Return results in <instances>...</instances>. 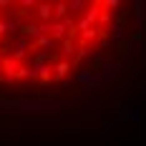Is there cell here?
I'll return each instance as SVG.
<instances>
[{
    "mask_svg": "<svg viewBox=\"0 0 146 146\" xmlns=\"http://www.w3.org/2000/svg\"><path fill=\"white\" fill-rule=\"evenodd\" d=\"M58 113L60 103L58 101H45V98H20V101H13V108L10 113L13 116H38V113Z\"/></svg>",
    "mask_w": 146,
    "mask_h": 146,
    "instance_id": "6da1fadb",
    "label": "cell"
},
{
    "mask_svg": "<svg viewBox=\"0 0 146 146\" xmlns=\"http://www.w3.org/2000/svg\"><path fill=\"white\" fill-rule=\"evenodd\" d=\"M93 83H101L98 81V71H93V68H83L81 73H76V78L73 81H63V86H93Z\"/></svg>",
    "mask_w": 146,
    "mask_h": 146,
    "instance_id": "7a4b0ae2",
    "label": "cell"
},
{
    "mask_svg": "<svg viewBox=\"0 0 146 146\" xmlns=\"http://www.w3.org/2000/svg\"><path fill=\"white\" fill-rule=\"evenodd\" d=\"M53 10H56V3H50V0H40L35 5V15L40 23H53Z\"/></svg>",
    "mask_w": 146,
    "mask_h": 146,
    "instance_id": "3957f363",
    "label": "cell"
},
{
    "mask_svg": "<svg viewBox=\"0 0 146 146\" xmlns=\"http://www.w3.org/2000/svg\"><path fill=\"white\" fill-rule=\"evenodd\" d=\"M28 53H30V40L23 38V35H18L15 38V45H13V58L18 63H23V60L28 58Z\"/></svg>",
    "mask_w": 146,
    "mask_h": 146,
    "instance_id": "277c9868",
    "label": "cell"
},
{
    "mask_svg": "<svg viewBox=\"0 0 146 146\" xmlns=\"http://www.w3.org/2000/svg\"><path fill=\"white\" fill-rule=\"evenodd\" d=\"M23 30V20L20 18H0V38L8 33H20Z\"/></svg>",
    "mask_w": 146,
    "mask_h": 146,
    "instance_id": "5b68a950",
    "label": "cell"
},
{
    "mask_svg": "<svg viewBox=\"0 0 146 146\" xmlns=\"http://www.w3.org/2000/svg\"><path fill=\"white\" fill-rule=\"evenodd\" d=\"M23 38H28L30 43H35L38 38H43L45 33L40 30V23H23V30H20Z\"/></svg>",
    "mask_w": 146,
    "mask_h": 146,
    "instance_id": "8992f818",
    "label": "cell"
},
{
    "mask_svg": "<svg viewBox=\"0 0 146 146\" xmlns=\"http://www.w3.org/2000/svg\"><path fill=\"white\" fill-rule=\"evenodd\" d=\"M20 66H23V63H18L13 56H8V58H3V63H0V73H3L5 78H13L15 81V73H18Z\"/></svg>",
    "mask_w": 146,
    "mask_h": 146,
    "instance_id": "52a82bcc",
    "label": "cell"
},
{
    "mask_svg": "<svg viewBox=\"0 0 146 146\" xmlns=\"http://www.w3.org/2000/svg\"><path fill=\"white\" fill-rule=\"evenodd\" d=\"M116 121H118V123H123V121H141L139 103H136V106H123V111L116 113Z\"/></svg>",
    "mask_w": 146,
    "mask_h": 146,
    "instance_id": "ba28073f",
    "label": "cell"
},
{
    "mask_svg": "<svg viewBox=\"0 0 146 146\" xmlns=\"http://www.w3.org/2000/svg\"><path fill=\"white\" fill-rule=\"evenodd\" d=\"M118 76H121V68L113 66V63H106V66H101V71H98V81H101V83H106V81H116Z\"/></svg>",
    "mask_w": 146,
    "mask_h": 146,
    "instance_id": "9c48e42d",
    "label": "cell"
},
{
    "mask_svg": "<svg viewBox=\"0 0 146 146\" xmlns=\"http://www.w3.org/2000/svg\"><path fill=\"white\" fill-rule=\"evenodd\" d=\"M101 10H103V3H91V5H88V10H86V15H83V20H86L88 25H98Z\"/></svg>",
    "mask_w": 146,
    "mask_h": 146,
    "instance_id": "30bf717a",
    "label": "cell"
},
{
    "mask_svg": "<svg viewBox=\"0 0 146 146\" xmlns=\"http://www.w3.org/2000/svg\"><path fill=\"white\" fill-rule=\"evenodd\" d=\"M71 71H73V66H71V63H68L66 58H60L58 63H56V73H53V81H60V83H63V81H66V76H68Z\"/></svg>",
    "mask_w": 146,
    "mask_h": 146,
    "instance_id": "8fae6325",
    "label": "cell"
},
{
    "mask_svg": "<svg viewBox=\"0 0 146 146\" xmlns=\"http://www.w3.org/2000/svg\"><path fill=\"white\" fill-rule=\"evenodd\" d=\"M101 30H103V28H98V25H93V28L83 30V33L78 35V40H81V45H88V43H93L96 38H101Z\"/></svg>",
    "mask_w": 146,
    "mask_h": 146,
    "instance_id": "7c38bea8",
    "label": "cell"
},
{
    "mask_svg": "<svg viewBox=\"0 0 146 146\" xmlns=\"http://www.w3.org/2000/svg\"><path fill=\"white\" fill-rule=\"evenodd\" d=\"M58 40H53L50 35H43V38H38L35 43H30V50H50V48H56Z\"/></svg>",
    "mask_w": 146,
    "mask_h": 146,
    "instance_id": "4fadbf2b",
    "label": "cell"
},
{
    "mask_svg": "<svg viewBox=\"0 0 146 146\" xmlns=\"http://www.w3.org/2000/svg\"><path fill=\"white\" fill-rule=\"evenodd\" d=\"M133 20H136V35H139V30L144 28V0L133 3Z\"/></svg>",
    "mask_w": 146,
    "mask_h": 146,
    "instance_id": "5bb4252c",
    "label": "cell"
},
{
    "mask_svg": "<svg viewBox=\"0 0 146 146\" xmlns=\"http://www.w3.org/2000/svg\"><path fill=\"white\" fill-rule=\"evenodd\" d=\"M111 38H113V40H126V38H129V30H126V25H123V23H111Z\"/></svg>",
    "mask_w": 146,
    "mask_h": 146,
    "instance_id": "9a60e30c",
    "label": "cell"
},
{
    "mask_svg": "<svg viewBox=\"0 0 146 146\" xmlns=\"http://www.w3.org/2000/svg\"><path fill=\"white\" fill-rule=\"evenodd\" d=\"M68 0H58L56 3V10H53V20H66L68 18Z\"/></svg>",
    "mask_w": 146,
    "mask_h": 146,
    "instance_id": "2e32d148",
    "label": "cell"
},
{
    "mask_svg": "<svg viewBox=\"0 0 146 146\" xmlns=\"http://www.w3.org/2000/svg\"><path fill=\"white\" fill-rule=\"evenodd\" d=\"M88 5H91L88 0H68V10H71V13H83L86 15Z\"/></svg>",
    "mask_w": 146,
    "mask_h": 146,
    "instance_id": "e0dca14e",
    "label": "cell"
},
{
    "mask_svg": "<svg viewBox=\"0 0 146 146\" xmlns=\"http://www.w3.org/2000/svg\"><path fill=\"white\" fill-rule=\"evenodd\" d=\"M60 56H76V38L60 40Z\"/></svg>",
    "mask_w": 146,
    "mask_h": 146,
    "instance_id": "ac0fdd59",
    "label": "cell"
},
{
    "mask_svg": "<svg viewBox=\"0 0 146 146\" xmlns=\"http://www.w3.org/2000/svg\"><path fill=\"white\" fill-rule=\"evenodd\" d=\"M93 56H96V50L91 45H81L78 53H76V63H81V60H86V58H93Z\"/></svg>",
    "mask_w": 146,
    "mask_h": 146,
    "instance_id": "d6986e66",
    "label": "cell"
},
{
    "mask_svg": "<svg viewBox=\"0 0 146 146\" xmlns=\"http://www.w3.org/2000/svg\"><path fill=\"white\" fill-rule=\"evenodd\" d=\"M129 53H133V56H141V53H144L141 35H136V38H131V40H129Z\"/></svg>",
    "mask_w": 146,
    "mask_h": 146,
    "instance_id": "ffe728a7",
    "label": "cell"
},
{
    "mask_svg": "<svg viewBox=\"0 0 146 146\" xmlns=\"http://www.w3.org/2000/svg\"><path fill=\"white\" fill-rule=\"evenodd\" d=\"M83 108H86V111H88V113H91L93 118H98V116H101V101H96V98H91V101H88Z\"/></svg>",
    "mask_w": 146,
    "mask_h": 146,
    "instance_id": "44dd1931",
    "label": "cell"
},
{
    "mask_svg": "<svg viewBox=\"0 0 146 146\" xmlns=\"http://www.w3.org/2000/svg\"><path fill=\"white\" fill-rule=\"evenodd\" d=\"M35 5H38V3H35V0H20V3H18V8H20V15H25V13H30V10H33V8H35Z\"/></svg>",
    "mask_w": 146,
    "mask_h": 146,
    "instance_id": "7402d4cb",
    "label": "cell"
},
{
    "mask_svg": "<svg viewBox=\"0 0 146 146\" xmlns=\"http://www.w3.org/2000/svg\"><path fill=\"white\" fill-rule=\"evenodd\" d=\"M108 23H111V10H106V8H103V10H101V18H98V28L108 25Z\"/></svg>",
    "mask_w": 146,
    "mask_h": 146,
    "instance_id": "603a6c76",
    "label": "cell"
},
{
    "mask_svg": "<svg viewBox=\"0 0 146 146\" xmlns=\"http://www.w3.org/2000/svg\"><path fill=\"white\" fill-rule=\"evenodd\" d=\"M18 78H30V66H20L18 73H15V81H18Z\"/></svg>",
    "mask_w": 146,
    "mask_h": 146,
    "instance_id": "cb8c5ba5",
    "label": "cell"
},
{
    "mask_svg": "<svg viewBox=\"0 0 146 146\" xmlns=\"http://www.w3.org/2000/svg\"><path fill=\"white\" fill-rule=\"evenodd\" d=\"M103 8L106 10H118L121 8V0H103Z\"/></svg>",
    "mask_w": 146,
    "mask_h": 146,
    "instance_id": "d4e9b609",
    "label": "cell"
},
{
    "mask_svg": "<svg viewBox=\"0 0 146 146\" xmlns=\"http://www.w3.org/2000/svg\"><path fill=\"white\" fill-rule=\"evenodd\" d=\"M116 123H118V121H106V123H103V136H108V133H111V129H113Z\"/></svg>",
    "mask_w": 146,
    "mask_h": 146,
    "instance_id": "484cf974",
    "label": "cell"
},
{
    "mask_svg": "<svg viewBox=\"0 0 146 146\" xmlns=\"http://www.w3.org/2000/svg\"><path fill=\"white\" fill-rule=\"evenodd\" d=\"M98 91H101V83H93V86H88V88H86V93H88V96H96Z\"/></svg>",
    "mask_w": 146,
    "mask_h": 146,
    "instance_id": "4316f807",
    "label": "cell"
},
{
    "mask_svg": "<svg viewBox=\"0 0 146 146\" xmlns=\"http://www.w3.org/2000/svg\"><path fill=\"white\" fill-rule=\"evenodd\" d=\"M0 8H3V10H5V8H13V3H10V0H0Z\"/></svg>",
    "mask_w": 146,
    "mask_h": 146,
    "instance_id": "83f0119b",
    "label": "cell"
},
{
    "mask_svg": "<svg viewBox=\"0 0 146 146\" xmlns=\"http://www.w3.org/2000/svg\"><path fill=\"white\" fill-rule=\"evenodd\" d=\"M141 91H144V93H146V83H141Z\"/></svg>",
    "mask_w": 146,
    "mask_h": 146,
    "instance_id": "f1b7e54d",
    "label": "cell"
}]
</instances>
